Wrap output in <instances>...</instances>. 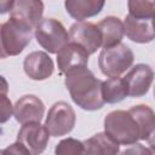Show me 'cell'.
<instances>
[{"label":"cell","mask_w":155,"mask_h":155,"mask_svg":"<svg viewBox=\"0 0 155 155\" xmlns=\"http://www.w3.org/2000/svg\"><path fill=\"white\" fill-rule=\"evenodd\" d=\"M65 87L73 102L84 110H97L104 105L102 96V84L93 73L86 67L75 70L65 76Z\"/></svg>","instance_id":"1"},{"label":"cell","mask_w":155,"mask_h":155,"mask_svg":"<svg viewBox=\"0 0 155 155\" xmlns=\"http://www.w3.org/2000/svg\"><path fill=\"white\" fill-rule=\"evenodd\" d=\"M104 132L117 144H134L142 140L136 117L127 110H113L104 117Z\"/></svg>","instance_id":"2"},{"label":"cell","mask_w":155,"mask_h":155,"mask_svg":"<svg viewBox=\"0 0 155 155\" xmlns=\"http://www.w3.org/2000/svg\"><path fill=\"white\" fill-rule=\"evenodd\" d=\"M1 58L19 54L31 41L33 28L8 18L1 24Z\"/></svg>","instance_id":"3"},{"label":"cell","mask_w":155,"mask_h":155,"mask_svg":"<svg viewBox=\"0 0 155 155\" xmlns=\"http://www.w3.org/2000/svg\"><path fill=\"white\" fill-rule=\"evenodd\" d=\"M38 44L48 53H58L69 44V33L64 25L54 18H42L34 29Z\"/></svg>","instance_id":"4"},{"label":"cell","mask_w":155,"mask_h":155,"mask_svg":"<svg viewBox=\"0 0 155 155\" xmlns=\"http://www.w3.org/2000/svg\"><path fill=\"white\" fill-rule=\"evenodd\" d=\"M133 61L134 56L132 50L121 42L114 47L103 48L98 57V65L105 76L119 78L132 67Z\"/></svg>","instance_id":"5"},{"label":"cell","mask_w":155,"mask_h":155,"mask_svg":"<svg viewBox=\"0 0 155 155\" xmlns=\"http://www.w3.org/2000/svg\"><path fill=\"white\" fill-rule=\"evenodd\" d=\"M76 115L74 109L64 101L56 102L48 110L45 126L53 137L65 136L75 126Z\"/></svg>","instance_id":"6"},{"label":"cell","mask_w":155,"mask_h":155,"mask_svg":"<svg viewBox=\"0 0 155 155\" xmlns=\"http://www.w3.org/2000/svg\"><path fill=\"white\" fill-rule=\"evenodd\" d=\"M70 42L81 46L88 54L94 53L102 46V34L97 24L91 22H76L69 30Z\"/></svg>","instance_id":"7"},{"label":"cell","mask_w":155,"mask_h":155,"mask_svg":"<svg viewBox=\"0 0 155 155\" xmlns=\"http://www.w3.org/2000/svg\"><path fill=\"white\" fill-rule=\"evenodd\" d=\"M50 132L45 125L31 122L23 125L17 133V142L22 143L31 155H40L47 147Z\"/></svg>","instance_id":"8"},{"label":"cell","mask_w":155,"mask_h":155,"mask_svg":"<svg viewBox=\"0 0 155 155\" xmlns=\"http://www.w3.org/2000/svg\"><path fill=\"white\" fill-rule=\"evenodd\" d=\"M88 53L81 46L69 42L57 53V64L61 74L65 76L75 70L86 68L88 64Z\"/></svg>","instance_id":"9"},{"label":"cell","mask_w":155,"mask_h":155,"mask_svg":"<svg viewBox=\"0 0 155 155\" xmlns=\"http://www.w3.org/2000/svg\"><path fill=\"white\" fill-rule=\"evenodd\" d=\"M44 4L38 0H17L12 1L10 8V18L25 24L33 29L42 19Z\"/></svg>","instance_id":"10"},{"label":"cell","mask_w":155,"mask_h":155,"mask_svg":"<svg viewBox=\"0 0 155 155\" xmlns=\"http://www.w3.org/2000/svg\"><path fill=\"white\" fill-rule=\"evenodd\" d=\"M45 113L42 101L34 94L22 96L13 107V116L21 125L40 122Z\"/></svg>","instance_id":"11"},{"label":"cell","mask_w":155,"mask_h":155,"mask_svg":"<svg viewBox=\"0 0 155 155\" xmlns=\"http://www.w3.org/2000/svg\"><path fill=\"white\" fill-rule=\"evenodd\" d=\"M130 97H142L148 93L154 80V70L148 64H136L124 78Z\"/></svg>","instance_id":"12"},{"label":"cell","mask_w":155,"mask_h":155,"mask_svg":"<svg viewBox=\"0 0 155 155\" xmlns=\"http://www.w3.org/2000/svg\"><path fill=\"white\" fill-rule=\"evenodd\" d=\"M23 69L28 78L31 80H46L54 70L53 61L42 51H34L25 56L23 61Z\"/></svg>","instance_id":"13"},{"label":"cell","mask_w":155,"mask_h":155,"mask_svg":"<svg viewBox=\"0 0 155 155\" xmlns=\"http://www.w3.org/2000/svg\"><path fill=\"white\" fill-rule=\"evenodd\" d=\"M125 34L126 36L138 44H147L155 39V23L153 19H138L130 15L126 16L125 22Z\"/></svg>","instance_id":"14"},{"label":"cell","mask_w":155,"mask_h":155,"mask_svg":"<svg viewBox=\"0 0 155 155\" xmlns=\"http://www.w3.org/2000/svg\"><path fill=\"white\" fill-rule=\"evenodd\" d=\"M98 29L102 34V47L109 48L121 44V40L125 35L124 22L114 16H108L103 18L98 24Z\"/></svg>","instance_id":"15"},{"label":"cell","mask_w":155,"mask_h":155,"mask_svg":"<svg viewBox=\"0 0 155 155\" xmlns=\"http://www.w3.org/2000/svg\"><path fill=\"white\" fill-rule=\"evenodd\" d=\"M120 144L114 142L105 132H99L84 140V151L81 155H117Z\"/></svg>","instance_id":"16"},{"label":"cell","mask_w":155,"mask_h":155,"mask_svg":"<svg viewBox=\"0 0 155 155\" xmlns=\"http://www.w3.org/2000/svg\"><path fill=\"white\" fill-rule=\"evenodd\" d=\"M104 1L98 0H67L64 2L65 11L79 22L98 15L104 7Z\"/></svg>","instance_id":"17"},{"label":"cell","mask_w":155,"mask_h":155,"mask_svg":"<svg viewBox=\"0 0 155 155\" xmlns=\"http://www.w3.org/2000/svg\"><path fill=\"white\" fill-rule=\"evenodd\" d=\"M102 96L105 103L115 104L128 96L127 85L121 78H109L102 84Z\"/></svg>","instance_id":"18"},{"label":"cell","mask_w":155,"mask_h":155,"mask_svg":"<svg viewBox=\"0 0 155 155\" xmlns=\"http://www.w3.org/2000/svg\"><path fill=\"white\" fill-rule=\"evenodd\" d=\"M128 111L136 117L140 131H142V140H147L153 128L155 127V113L154 110L145 104H138L128 109Z\"/></svg>","instance_id":"19"},{"label":"cell","mask_w":155,"mask_h":155,"mask_svg":"<svg viewBox=\"0 0 155 155\" xmlns=\"http://www.w3.org/2000/svg\"><path fill=\"white\" fill-rule=\"evenodd\" d=\"M128 15L138 19H153L155 17V1L130 0L127 2Z\"/></svg>","instance_id":"20"},{"label":"cell","mask_w":155,"mask_h":155,"mask_svg":"<svg viewBox=\"0 0 155 155\" xmlns=\"http://www.w3.org/2000/svg\"><path fill=\"white\" fill-rule=\"evenodd\" d=\"M82 151H84V142L71 137L62 139L58 144H56L54 148L56 155H81Z\"/></svg>","instance_id":"21"},{"label":"cell","mask_w":155,"mask_h":155,"mask_svg":"<svg viewBox=\"0 0 155 155\" xmlns=\"http://www.w3.org/2000/svg\"><path fill=\"white\" fill-rule=\"evenodd\" d=\"M117 155H153V154H151L150 148H147L139 143H134L122 149L121 151H119Z\"/></svg>","instance_id":"22"},{"label":"cell","mask_w":155,"mask_h":155,"mask_svg":"<svg viewBox=\"0 0 155 155\" xmlns=\"http://www.w3.org/2000/svg\"><path fill=\"white\" fill-rule=\"evenodd\" d=\"M1 155H31V153L19 142L10 144L1 150Z\"/></svg>","instance_id":"23"},{"label":"cell","mask_w":155,"mask_h":155,"mask_svg":"<svg viewBox=\"0 0 155 155\" xmlns=\"http://www.w3.org/2000/svg\"><path fill=\"white\" fill-rule=\"evenodd\" d=\"M13 111V108L11 105L10 99L6 97L5 93H2V101H1V122H5L11 117V114Z\"/></svg>","instance_id":"24"},{"label":"cell","mask_w":155,"mask_h":155,"mask_svg":"<svg viewBox=\"0 0 155 155\" xmlns=\"http://www.w3.org/2000/svg\"><path fill=\"white\" fill-rule=\"evenodd\" d=\"M147 142L149 143V145H150V147H153V148H155V127L153 128V131H151V133L149 134V137H148V139H147Z\"/></svg>","instance_id":"25"},{"label":"cell","mask_w":155,"mask_h":155,"mask_svg":"<svg viewBox=\"0 0 155 155\" xmlns=\"http://www.w3.org/2000/svg\"><path fill=\"white\" fill-rule=\"evenodd\" d=\"M150 150H151V154H153V155H155V148L150 147Z\"/></svg>","instance_id":"26"},{"label":"cell","mask_w":155,"mask_h":155,"mask_svg":"<svg viewBox=\"0 0 155 155\" xmlns=\"http://www.w3.org/2000/svg\"><path fill=\"white\" fill-rule=\"evenodd\" d=\"M154 96H155V87H154Z\"/></svg>","instance_id":"27"},{"label":"cell","mask_w":155,"mask_h":155,"mask_svg":"<svg viewBox=\"0 0 155 155\" xmlns=\"http://www.w3.org/2000/svg\"><path fill=\"white\" fill-rule=\"evenodd\" d=\"M154 23H155V17H154Z\"/></svg>","instance_id":"28"}]
</instances>
